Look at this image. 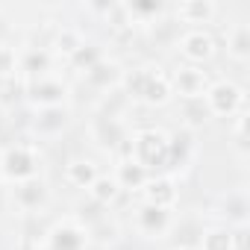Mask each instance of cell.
Listing matches in <instances>:
<instances>
[{
    "label": "cell",
    "instance_id": "25",
    "mask_svg": "<svg viewBox=\"0 0 250 250\" xmlns=\"http://www.w3.org/2000/svg\"><path fill=\"white\" fill-rule=\"evenodd\" d=\"M224 209L235 221V227H247V197H244V191H229L224 197Z\"/></svg>",
    "mask_w": 250,
    "mask_h": 250
},
{
    "label": "cell",
    "instance_id": "9",
    "mask_svg": "<svg viewBox=\"0 0 250 250\" xmlns=\"http://www.w3.org/2000/svg\"><path fill=\"white\" fill-rule=\"evenodd\" d=\"M12 200H15V206L24 209V212H39V209L47 206V200H50V188H47V183H44L42 177H33V180L15 183V188H12Z\"/></svg>",
    "mask_w": 250,
    "mask_h": 250
},
{
    "label": "cell",
    "instance_id": "24",
    "mask_svg": "<svg viewBox=\"0 0 250 250\" xmlns=\"http://www.w3.org/2000/svg\"><path fill=\"white\" fill-rule=\"evenodd\" d=\"M183 115H186V130H188V133L200 130L203 124L212 118L203 100H183Z\"/></svg>",
    "mask_w": 250,
    "mask_h": 250
},
{
    "label": "cell",
    "instance_id": "10",
    "mask_svg": "<svg viewBox=\"0 0 250 250\" xmlns=\"http://www.w3.org/2000/svg\"><path fill=\"white\" fill-rule=\"evenodd\" d=\"M65 83L53 80V77H39V80H30L27 85V97L36 109H44V106H65Z\"/></svg>",
    "mask_w": 250,
    "mask_h": 250
},
{
    "label": "cell",
    "instance_id": "1",
    "mask_svg": "<svg viewBox=\"0 0 250 250\" xmlns=\"http://www.w3.org/2000/svg\"><path fill=\"white\" fill-rule=\"evenodd\" d=\"M121 85H124V91H127L133 100H139L145 106H165L174 97L171 77L159 65H139L133 71H124Z\"/></svg>",
    "mask_w": 250,
    "mask_h": 250
},
{
    "label": "cell",
    "instance_id": "16",
    "mask_svg": "<svg viewBox=\"0 0 250 250\" xmlns=\"http://www.w3.org/2000/svg\"><path fill=\"white\" fill-rule=\"evenodd\" d=\"M224 50H227V56L232 59V62H238V65H244L247 59H250V27L247 24H232L227 33H224Z\"/></svg>",
    "mask_w": 250,
    "mask_h": 250
},
{
    "label": "cell",
    "instance_id": "27",
    "mask_svg": "<svg viewBox=\"0 0 250 250\" xmlns=\"http://www.w3.org/2000/svg\"><path fill=\"white\" fill-rule=\"evenodd\" d=\"M88 232V241L94 238V241H100V244H112V241H118V224L115 221H109V218H100L91 229H85Z\"/></svg>",
    "mask_w": 250,
    "mask_h": 250
},
{
    "label": "cell",
    "instance_id": "23",
    "mask_svg": "<svg viewBox=\"0 0 250 250\" xmlns=\"http://www.w3.org/2000/svg\"><path fill=\"white\" fill-rule=\"evenodd\" d=\"M232 229L229 227H209L200 232L197 250H232Z\"/></svg>",
    "mask_w": 250,
    "mask_h": 250
},
{
    "label": "cell",
    "instance_id": "15",
    "mask_svg": "<svg viewBox=\"0 0 250 250\" xmlns=\"http://www.w3.org/2000/svg\"><path fill=\"white\" fill-rule=\"evenodd\" d=\"M85 83L88 85H94V88H100V91H109V88H115V85H121V80H124V68L115 62V59H97L85 74Z\"/></svg>",
    "mask_w": 250,
    "mask_h": 250
},
{
    "label": "cell",
    "instance_id": "14",
    "mask_svg": "<svg viewBox=\"0 0 250 250\" xmlns=\"http://www.w3.org/2000/svg\"><path fill=\"white\" fill-rule=\"evenodd\" d=\"M136 227H139V232L147 235V238H162V235L171 229V212L142 203L139 212H136Z\"/></svg>",
    "mask_w": 250,
    "mask_h": 250
},
{
    "label": "cell",
    "instance_id": "18",
    "mask_svg": "<svg viewBox=\"0 0 250 250\" xmlns=\"http://www.w3.org/2000/svg\"><path fill=\"white\" fill-rule=\"evenodd\" d=\"M100 177V168L94 159H85V156H77L65 165V183L74 186V188H88L94 180Z\"/></svg>",
    "mask_w": 250,
    "mask_h": 250
},
{
    "label": "cell",
    "instance_id": "28",
    "mask_svg": "<svg viewBox=\"0 0 250 250\" xmlns=\"http://www.w3.org/2000/svg\"><path fill=\"white\" fill-rule=\"evenodd\" d=\"M97 59H103L100 47H94V44H88V42H85V44H83V47H80V50H77V53H74L68 62H71L77 71H83V74H85V71H88V68H91Z\"/></svg>",
    "mask_w": 250,
    "mask_h": 250
},
{
    "label": "cell",
    "instance_id": "26",
    "mask_svg": "<svg viewBox=\"0 0 250 250\" xmlns=\"http://www.w3.org/2000/svg\"><path fill=\"white\" fill-rule=\"evenodd\" d=\"M18 62H21L18 50L12 44H6V42H0V80L15 77L18 74Z\"/></svg>",
    "mask_w": 250,
    "mask_h": 250
},
{
    "label": "cell",
    "instance_id": "5",
    "mask_svg": "<svg viewBox=\"0 0 250 250\" xmlns=\"http://www.w3.org/2000/svg\"><path fill=\"white\" fill-rule=\"evenodd\" d=\"M177 50H180V56L188 62V65H194V68H200V65H206L209 59H215V53H218V39L209 33V30H186L180 39H177Z\"/></svg>",
    "mask_w": 250,
    "mask_h": 250
},
{
    "label": "cell",
    "instance_id": "30",
    "mask_svg": "<svg viewBox=\"0 0 250 250\" xmlns=\"http://www.w3.org/2000/svg\"><path fill=\"white\" fill-rule=\"evenodd\" d=\"M232 136H235V150H238L241 156H247V112H238V115H235Z\"/></svg>",
    "mask_w": 250,
    "mask_h": 250
},
{
    "label": "cell",
    "instance_id": "19",
    "mask_svg": "<svg viewBox=\"0 0 250 250\" xmlns=\"http://www.w3.org/2000/svg\"><path fill=\"white\" fill-rule=\"evenodd\" d=\"M53 59H56V56H53L47 47H30V50L21 56L18 71H24L30 80H39V77H47V71H50Z\"/></svg>",
    "mask_w": 250,
    "mask_h": 250
},
{
    "label": "cell",
    "instance_id": "20",
    "mask_svg": "<svg viewBox=\"0 0 250 250\" xmlns=\"http://www.w3.org/2000/svg\"><path fill=\"white\" fill-rule=\"evenodd\" d=\"M83 44H85V39H83V33H80L77 27H59V30H56V36H53V44H50L47 50H50L53 56L71 59Z\"/></svg>",
    "mask_w": 250,
    "mask_h": 250
},
{
    "label": "cell",
    "instance_id": "13",
    "mask_svg": "<svg viewBox=\"0 0 250 250\" xmlns=\"http://www.w3.org/2000/svg\"><path fill=\"white\" fill-rule=\"evenodd\" d=\"M68 118H71L68 106H44V109H36L30 127L39 136H59L68 127Z\"/></svg>",
    "mask_w": 250,
    "mask_h": 250
},
{
    "label": "cell",
    "instance_id": "21",
    "mask_svg": "<svg viewBox=\"0 0 250 250\" xmlns=\"http://www.w3.org/2000/svg\"><path fill=\"white\" fill-rule=\"evenodd\" d=\"M85 191H88V197H91L94 203H100V206H112V203L121 197V188H118V183H115L112 174H100Z\"/></svg>",
    "mask_w": 250,
    "mask_h": 250
},
{
    "label": "cell",
    "instance_id": "11",
    "mask_svg": "<svg viewBox=\"0 0 250 250\" xmlns=\"http://www.w3.org/2000/svg\"><path fill=\"white\" fill-rule=\"evenodd\" d=\"M142 194H145L147 206H156V209H165V212H171L177 206V183L171 177H150L145 183Z\"/></svg>",
    "mask_w": 250,
    "mask_h": 250
},
{
    "label": "cell",
    "instance_id": "22",
    "mask_svg": "<svg viewBox=\"0 0 250 250\" xmlns=\"http://www.w3.org/2000/svg\"><path fill=\"white\" fill-rule=\"evenodd\" d=\"M191 153H194V139H191V133H188V130L174 133V136H171V145H168V168H171V165H186V162L191 159Z\"/></svg>",
    "mask_w": 250,
    "mask_h": 250
},
{
    "label": "cell",
    "instance_id": "4",
    "mask_svg": "<svg viewBox=\"0 0 250 250\" xmlns=\"http://www.w3.org/2000/svg\"><path fill=\"white\" fill-rule=\"evenodd\" d=\"M203 103L209 109V115L215 118H229V115H238L244 112L247 106V94L241 85H235L232 80H212L206 94H203Z\"/></svg>",
    "mask_w": 250,
    "mask_h": 250
},
{
    "label": "cell",
    "instance_id": "7",
    "mask_svg": "<svg viewBox=\"0 0 250 250\" xmlns=\"http://www.w3.org/2000/svg\"><path fill=\"white\" fill-rule=\"evenodd\" d=\"M209 74L203 68H194V65H183L177 68V74L171 77V88L180 100H203L206 88H209Z\"/></svg>",
    "mask_w": 250,
    "mask_h": 250
},
{
    "label": "cell",
    "instance_id": "31",
    "mask_svg": "<svg viewBox=\"0 0 250 250\" xmlns=\"http://www.w3.org/2000/svg\"><path fill=\"white\" fill-rule=\"evenodd\" d=\"M177 250H197V247H191V244H183V247H177Z\"/></svg>",
    "mask_w": 250,
    "mask_h": 250
},
{
    "label": "cell",
    "instance_id": "17",
    "mask_svg": "<svg viewBox=\"0 0 250 250\" xmlns=\"http://www.w3.org/2000/svg\"><path fill=\"white\" fill-rule=\"evenodd\" d=\"M112 177H115V183H118L121 191H142L145 183L150 180V174H147L139 162H133V159H121Z\"/></svg>",
    "mask_w": 250,
    "mask_h": 250
},
{
    "label": "cell",
    "instance_id": "3",
    "mask_svg": "<svg viewBox=\"0 0 250 250\" xmlns=\"http://www.w3.org/2000/svg\"><path fill=\"white\" fill-rule=\"evenodd\" d=\"M0 177L6 183L39 177V150L33 145H9L6 150H0Z\"/></svg>",
    "mask_w": 250,
    "mask_h": 250
},
{
    "label": "cell",
    "instance_id": "8",
    "mask_svg": "<svg viewBox=\"0 0 250 250\" xmlns=\"http://www.w3.org/2000/svg\"><path fill=\"white\" fill-rule=\"evenodd\" d=\"M88 133L94 139V145H100L103 150H121L127 145V130L124 124L118 121V115L106 112V115H97L91 124H88Z\"/></svg>",
    "mask_w": 250,
    "mask_h": 250
},
{
    "label": "cell",
    "instance_id": "29",
    "mask_svg": "<svg viewBox=\"0 0 250 250\" xmlns=\"http://www.w3.org/2000/svg\"><path fill=\"white\" fill-rule=\"evenodd\" d=\"M124 12L133 18H147V15H159L162 3L159 0H133V3H124Z\"/></svg>",
    "mask_w": 250,
    "mask_h": 250
},
{
    "label": "cell",
    "instance_id": "2",
    "mask_svg": "<svg viewBox=\"0 0 250 250\" xmlns=\"http://www.w3.org/2000/svg\"><path fill=\"white\" fill-rule=\"evenodd\" d=\"M168 145L171 136L159 127H145L130 136V159L139 162L147 174L168 168Z\"/></svg>",
    "mask_w": 250,
    "mask_h": 250
},
{
    "label": "cell",
    "instance_id": "12",
    "mask_svg": "<svg viewBox=\"0 0 250 250\" xmlns=\"http://www.w3.org/2000/svg\"><path fill=\"white\" fill-rule=\"evenodd\" d=\"M174 15L183 24H191V30H200V24H212L218 18V3L215 0H186V3H177Z\"/></svg>",
    "mask_w": 250,
    "mask_h": 250
},
{
    "label": "cell",
    "instance_id": "6",
    "mask_svg": "<svg viewBox=\"0 0 250 250\" xmlns=\"http://www.w3.org/2000/svg\"><path fill=\"white\" fill-rule=\"evenodd\" d=\"M85 244H88V232L74 218H59L47 229V247L50 250H85Z\"/></svg>",
    "mask_w": 250,
    "mask_h": 250
}]
</instances>
